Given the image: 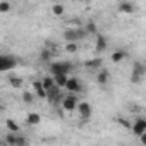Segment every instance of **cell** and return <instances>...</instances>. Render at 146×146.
<instances>
[{
    "label": "cell",
    "instance_id": "obj_12",
    "mask_svg": "<svg viewBox=\"0 0 146 146\" xmlns=\"http://www.w3.org/2000/svg\"><path fill=\"white\" fill-rule=\"evenodd\" d=\"M134 11H136V5L132 2H120L119 4V12H122V14H132Z\"/></svg>",
    "mask_w": 146,
    "mask_h": 146
},
{
    "label": "cell",
    "instance_id": "obj_10",
    "mask_svg": "<svg viewBox=\"0 0 146 146\" xmlns=\"http://www.w3.org/2000/svg\"><path fill=\"white\" fill-rule=\"evenodd\" d=\"M52 79H53V84H55L58 90H64V88H65V83H67V79H69V76H67V74H55V76H52Z\"/></svg>",
    "mask_w": 146,
    "mask_h": 146
},
{
    "label": "cell",
    "instance_id": "obj_9",
    "mask_svg": "<svg viewBox=\"0 0 146 146\" xmlns=\"http://www.w3.org/2000/svg\"><path fill=\"white\" fill-rule=\"evenodd\" d=\"M14 65H16V60H14V58L5 57V55H0V72H2V70H7V69H11V67H14Z\"/></svg>",
    "mask_w": 146,
    "mask_h": 146
},
{
    "label": "cell",
    "instance_id": "obj_20",
    "mask_svg": "<svg viewBox=\"0 0 146 146\" xmlns=\"http://www.w3.org/2000/svg\"><path fill=\"white\" fill-rule=\"evenodd\" d=\"M41 84H43V90H45V91H50L52 88H55L52 76H46V78H43V79H41Z\"/></svg>",
    "mask_w": 146,
    "mask_h": 146
},
{
    "label": "cell",
    "instance_id": "obj_22",
    "mask_svg": "<svg viewBox=\"0 0 146 146\" xmlns=\"http://www.w3.org/2000/svg\"><path fill=\"white\" fill-rule=\"evenodd\" d=\"M144 69H146V67H144V64L137 60V62H134V67H132V72H137V74H141V76H144V72H146Z\"/></svg>",
    "mask_w": 146,
    "mask_h": 146
},
{
    "label": "cell",
    "instance_id": "obj_28",
    "mask_svg": "<svg viewBox=\"0 0 146 146\" xmlns=\"http://www.w3.org/2000/svg\"><path fill=\"white\" fill-rule=\"evenodd\" d=\"M117 122H119L122 127H125V129H131V122H129L127 119H124V117H119V119H117Z\"/></svg>",
    "mask_w": 146,
    "mask_h": 146
},
{
    "label": "cell",
    "instance_id": "obj_19",
    "mask_svg": "<svg viewBox=\"0 0 146 146\" xmlns=\"http://www.w3.org/2000/svg\"><path fill=\"white\" fill-rule=\"evenodd\" d=\"M52 57H53V52H52L50 48H45V50L41 52V55H40V60H41V62H46V64H50Z\"/></svg>",
    "mask_w": 146,
    "mask_h": 146
},
{
    "label": "cell",
    "instance_id": "obj_16",
    "mask_svg": "<svg viewBox=\"0 0 146 146\" xmlns=\"http://www.w3.org/2000/svg\"><path fill=\"white\" fill-rule=\"evenodd\" d=\"M125 57H127V53H125L124 50H115V52L112 53V57H110V58H112V62H113V64H119V62H122Z\"/></svg>",
    "mask_w": 146,
    "mask_h": 146
},
{
    "label": "cell",
    "instance_id": "obj_5",
    "mask_svg": "<svg viewBox=\"0 0 146 146\" xmlns=\"http://www.w3.org/2000/svg\"><path fill=\"white\" fill-rule=\"evenodd\" d=\"M76 110H78V113L81 115V119H84V120L91 119L93 108H91V105H90L88 102H79V103H78V107H76Z\"/></svg>",
    "mask_w": 146,
    "mask_h": 146
},
{
    "label": "cell",
    "instance_id": "obj_15",
    "mask_svg": "<svg viewBox=\"0 0 146 146\" xmlns=\"http://www.w3.org/2000/svg\"><path fill=\"white\" fill-rule=\"evenodd\" d=\"M102 64H103V60H102L100 57H96V58L86 60V62H84V67H86V69H102Z\"/></svg>",
    "mask_w": 146,
    "mask_h": 146
},
{
    "label": "cell",
    "instance_id": "obj_24",
    "mask_svg": "<svg viewBox=\"0 0 146 146\" xmlns=\"http://www.w3.org/2000/svg\"><path fill=\"white\" fill-rule=\"evenodd\" d=\"M23 102H24V103H28V105H29V103H33V102H35V95H33V93H29V91H24V93H23Z\"/></svg>",
    "mask_w": 146,
    "mask_h": 146
},
{
    "label": "cell",
    "instance_id": "obj_26",
    "mask_svg": "<svg viewBox=\"0 0 146 146\" xmlns=\"http://www.w3.org/2000/svg\"><path fill=\"white\" fill-rule=\"evenodd\" d=\"M11 9H12V5L9 2H0V14H7V12H11Z\"/></svg>",
    "mask_w": 146,
    "mask_h": 146
},
{
    "label": "cell",
    "instance_id": "obj_29",
    "mask_svg": "<svg viewBox=\"0 0 146 146\" xmlns=\"http://www.w3.org/2000/svg\"><path fill=\"white\" fill-rule=\"evenodd\" d=\"M4 110V105H2V102H0V112H2Z\"/></svg>",
    "mask_w": 146,
    "mask_h": 146
},
{
    "label": "cell",
    "instance_id": "obj_23",
    "mask_svg": "<svg viewBox=\"0 0 146 146\" xmlns=\"http://www.w3.org/2000/svg\"><path fill=\"white\" fill-rule=\"evenodd\" d=\"M78 50H79L78 43H67L65 45V52H69V53H78Z\"/></svg>",
    "mask_w": 146,
    "mask_h": 146
},
{
    "label": "cell",
    "instance_id": "obj_1",
    "mask_svg": "<svg viewBox=\"0 0 146 146\" xmlns=\"http://www.w3.org/2000/svg\"><path fill=\"white\" fill-rule=\"evenodd\" d=\"M88 33L83 29V28H70V29H65L64 31V40L67 43H78L79 40H83Z\"/></svg>",
    "mask_w": 146,
    "mask_h": 146
},
{
    "label": "cell",
    "instance_id": "obj_13",
    "mask_svg": "<svg viewBox=\"0 0 146 146\" xmlns=\"http://www.w3.org/2000/svg\"><path fill=\"white\" fill-rule=\"evenodd\" d=\"M107 46H108V43H107V38L105 36H102V35H98L96 36V53H102V52H105L107 50Z\"/></svg>",
    "mask_w": 146,
    "mask_h": 146
},
{
    "label": "cell",
    "instance_id": "obj_30",
    "mask_svg": "<svg viewBox=\"0 0 146 146\" xmlns=\"http://www.w3.org/2000/svg\"><path fill=\"white\" fill-rule=\"evenodd\" d=\"M16 146H24V144H16Z\"/></svg>",
    "mask_w": 146,
    "mask_h": 146
},
{
    "label": "cell",
    "instance_id": "obj_4",
    "mask_svg": "<svg viewBox=\"0 0 146 146\" xmlns=\"http://www.w3.org/2000/svg\"><path fill=\"white\" fill-rule=\"evenodd\" d=\"M65 90L69 91V95H78L83 91V84L78 78H69L65 83Z\"/></svg>",
    "mask_w": 146,
    "mask_h": 146
},
{
    "label": "cell",
    "instance_id": "obj_11",
    "mask_svg": "<svg viewBox=\"0 0 146 146\" xmlns=\"http://www.w3.org/2000/svg\"><path fill=\"white\" fill-rule=\"evenodd\" d=\"M33 90H35V96H36V98H40V100H45V98H46V91L43 90L41 81H35V83H33Z\"/></svg>",
    "mask_w": 146,
    "mask_h": 146
},
{
    "label": "cell",
    "instance_id": "obj_27",
    "mask_svg": "<svg viewBox=\"0 0 146 146\" xmlns=\"http://www.w3.org/2000/svg\"><path fill=\"white\" fill-rule=\"evenodd\" d=\"M86 33H96V24L93 23V21H90V23H86V29H84Z\"/></svg>",
    "mask_w": 146,
    "mask_h": 146
},
{
    "label": "cell",
    "instance_id": "obj_25",
    "mask_svg": "<svg viewBox=\"0 0 146 146\" xmlns=\"http://www.w3.org/2000/svg\"><path fill=\"white\" fill-rule=\"evenodd\" d=\"M143 78H144V76L137 74V72H132V74H131V83H132V84H141Z\"/></svg>",
    "mask_w": 146,
    "mask_h": 146
},
{
    "label": "cell",
    "instance_id": "obj_7",
    "mask_svg": "<svg viewBox=\"0 0 146 146\" xmlns=\"http://www.w3.org/2000/svg\"><path fill=\"white\" fill-rule=\"evenodd\" d=\"M110 81V72H108V69H98V74H96V83L100 84V86H105L107 83Z\"/></svg>",
    "mask_w": 146,
    "mask_h": 146
},
{
    "label": "cell",
    "instance_id": "obj_17",
    "mask_svg": "<svg viewBox=\"0 0 146 146\" xmlns=\"http://www.w3.org/2000/svg\"><path fill=\"white\" fill-rule=\"evenodd\" d=\"M5 125H7V129H9L12 134H17V132H19V129H21V127H19V124H17L16 120H12V119H7Z\"/></svg>",
    "mask_w": 146,
    "mask_h": 146
},
{
    "label": "cell",
    "instance_id": "obj_31",
    "mask_svg": "<svg viewBox=\"0 0 146 146\" xmlns=\"http://www.w3.org/2000/svg\"><path fill=\"white\" fill-rule=\"evenodd\" d=\"M0 146H2V143H0Z\"/></svg>",
    "mask_w": 146,
    "mask_h": 146
},
{
    "label": "cell",
    "instance_id": "obj_8",
    "mask_svg": "<svg viewBox=\"0 0 146 146\" xmlns=\"http://www.w3.org/2000/svg\"><path fill=\"white\" fill-rule=\"evenodd\" d=\"M5 143H7L9 146H16V144H24V146H26V139H24L23 136H17V134H7Z\"/></svg>",
    "mask_w": 146,
    "mask_h": 146
},
{
    "label": "cell",
    "instance_id": "obj_21",
    "mask_svg": "<svg viewBox=\"0 0 146 146\" xmlns=\"http://www.w3.org/2000/svg\"><path fill=\"white\" fill-rule=\"evenodd\" d=\"M9 84L12 88H21L23 86V79L17 78V76H9Z\"/></svg>",
    "mask_w": 146,
    "mask_h": 146
},
{
    "label": "cell",
    "instance_id": "obj_6",
    "mask_svg": "<svg viewBox=\"0 0 146 146\" xmlns=\"http://www.w3.org/2000/svg\"><path fill=\"white\" fill-rule=\"evenodd\" d=\"M131 129L136 136H143L146 134V120L144 119H136L132 124H131Z\"/></svg>",
    "mask_w": 146,
    "mask_h": 146
},
{
    "label": "cell",
    "instance_id": "obj_3",
    "mask_svg": "<svg viewBox=\"0 0 146 146\" xmlns=\"http://www.w3.org/2000/svg\"><path fill=\"white\" fill-rule=\"evenodd\" d=\"M78 96L76 95H65V96H62L60 98V105H62V108L64 110H67V112H74L76 110V107H78Z\"/></svg>",
    "mask_w": 146,
    "mask_h": 146
},
{
    "label": "cell",
    "instance_id": "obj_18",
    "mask_svg": "<svg viewBox=\"0 0 146 146\" xmlns=\"http://www.w3.org/2000/svg\"><path fill=\"white\" fill-rule=\"evenodd\" d=\"M64 12H65V7H64L62 4H53V5H52V14H53V16L60 17V16H64Z\"/></svg>",
    "mask_w": 146,
    "mask_h": 146
},
{
    "label": "cell",
    "instance_id": "obj_14",
    "mask_svg": "<svg viewBox=\"0 0 146 146\" xmlns=\"http://www.w3.org/2000/svg\"><path fill=\"white\" fill-rule=\"evenodd\" d=\"M40 122H41V115L40 113H36V112L28 113V117H26V124L28 125H38Z\"/></svg>",
    "mask_w": 146,
    "mask_h": 146
},
{
    "label": "cell",
    "instance_id": "obj_2",
    "mask_svg": "<svg viewBox=\"0 0 146 146\" xmlns=\"http://www.w3.org/2000/svg\"><path fill=\"white\" fill-rule=\"evenodd\" d=\"M50 72L52 76L55 74H69L72 70V64L70 62H50Z\"/></svg>",
    "mask_w": 146,
    "mask_h": 146
}]
</instances>
